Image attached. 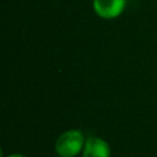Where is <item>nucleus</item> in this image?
<instances>
[{
    "mask_svg": "<svg viewBox=\"0 0 157 157\" xmlns=\"http://www.w3.org/2000/svg\"><path fill=\"white\" fill-rule=\"evenodd\" d=\"M109 144L98 136H90L86 139L82 157H110Z\"/></svg>",
    "mask_w": 157,
    "mask_h": 157,
    "instance_id": "3",
    "label": "nucleus"
},
{
    "mask_svg": "<svg viewBox=\"0 0 157 157\" xmlns=\"http://www.w3.org/2000/svg\"><path fill=\"white\" fill-rule=\"evenodd\" d=\"M126 0H93L92 6L94 12L105 20H112L120 16L125 9Z\"/></svg>",
    "mask_w": 157,
    "mask_h": 157,
    "instance_id": "2",
    "label": "nucleus"
},
{
    "mask_svg": "<svg viewBox=\"0 0 157 157\" xmlns=\"http://www.w3.org/2000/svg\"><path fill=\"white\" fill-rule=\"evenodd\" d=\"M6 157H26V156L22 155V153H11V155H9Z\"/></svg>",
    "mask_w": 157,
    "mask_h": 157,
    "instance_id": "4",
    "label": "nucleus"
},
{
    "mask_svg": "<svg viewBox=\"0 0 157 157\" xmlns=\"http://www.w3.org/2000/svg\"><path fill=\"white\" fill-rule=\"evenodd\" d=\"M86 139L82 131L70 129L64 131L55 141L54 150L59 157H76L82 153Z\"/></svg>",
    "mask_w": 157,
    "mask_h": 157,
    "instance_id": "1",
    "label": "nucleus"
}]
</instances>
